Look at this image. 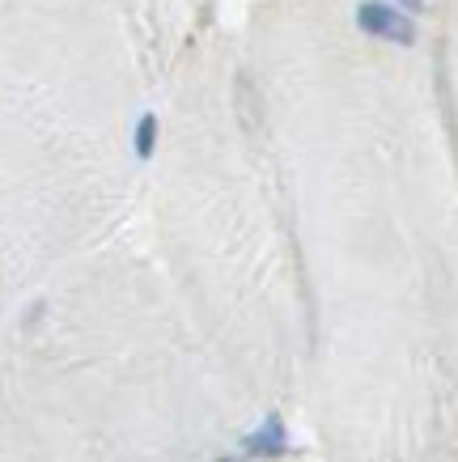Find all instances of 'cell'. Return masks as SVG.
Wrapping results in <instances>:
<instances>
[{"label": "cell", "instance_id": "1", "mask_svg": "<svg viewBox=\"0 0 458 462\" xmlns=\"http://www.w3.org/2000/svg\"><path fill=\"white\" fill-rule=\"evenodd\" d=\"M352 22L361 26V34L382 42H399V47H412L416 42V22L412 14H403L399 5H387V0H361Z\"/></svg>", "mask_w": 458, "mask_h": 462}, {"label": "cell", "instance_id": "3", "mask_svg": "<svg viewBox=\"0 0 458 462\" xmlns=\"http://www.w3.org/2000/svg\"><path fill=\"white\" fill-rule=\"evenodd\" d=\"M157 132H162L157 115L145 111L136 119V136H132V141H136V157H140V162H149V157H153V149H157Z\"/></svg>", "mask_w": 458, "mask_h": 462}, {"label": "cell", "instance_id": "4", "mask_svg": "<svg viewBox=\"0 0 458 462\" xmlns=\"http://www.w3.org/2000/svg\"><path fill=\"white\" fill-rule=\"evenodd\" d=\"M395 5H399L403 14H420L425 9V0H395Z\"/></svg>", "mask_w": 458, "mask_h": 462}, {"label": "cell", "instance_id": "2", "mask_svg": "<svg viewBox=\"0 0 458 462\" xmlns=\"http://www.w3.org/2000/svg\"><path fill=\"white\" fill-rule=\"evenodd\" d=\"M289 454V429L276 411L264 416V424L255 433L242 437V458H285Z\"/></svg>", "mask_w": 458, "mask_h": 462}, {"label": "cell", "instance_id": "5", "mask_svg": "<svg viewBox=\"0 0 458 462\" xmlns=\"http://www.w3.org/2000/svg\"><path fill=\"white\" fill-rule=\"evenodd\" d=\"M217 462H242V458H234V454H225V458H217Z\"/></svg>", "mask_w": 458, "mask_h": 462}]
</instances>
